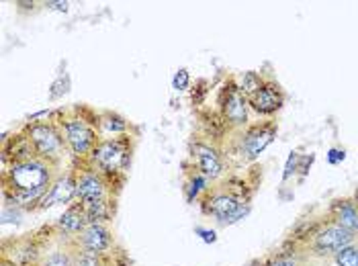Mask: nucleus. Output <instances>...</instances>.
<instances>
[{"instance_id": "nucleus-1", "label": "nucleus", "mask_w": 358, "mask_h": 266, "mask_svg": "<svg viewBox=\"0 0 358 266\" xmlns=\"http://www.w3.org/2000/svg\"><path fill=\"white\" fill-rule=\"evenodd\" d=\"M262 183V168L252 164L244 170L229 172L220 181L211 183L196 201L205 217L220 225H231L244 219L252 209V201Z\"/></svg>"}, {"instance_id": "nucleus-2", "label": "nucleus", "mask_w": 358, "mask_h": 266, "mask_svg": "<svg viewBox=\"0 0 358 266\" xmlns=\"http://www.w3.org/2000/svg\"><path fill=\"white\" fill-rule=\"evenodd\" d=\"M59 172L62 168L39 158L2 166V201L21 207L25 213H35Z\"/></svg>"}, {"instance_id": "nucleus-3", "label": "nucleus", "mask_w": 358, "mask_h": 266, "mask_svg": "<svg viewBox=\"0 0 358 266\" xmlns=\"http://www.w3.org/2000/svg\"><path fill=\"white\" fill-rule=\"evenodd\" d=\"M352 234L336 225L326 213L311 215L307 219H301L295 230L282 239V248L299 252L311 260L317 262H330L331 256L342 250L344 246L357 241Z\"/></svg>"}, {"instance_id": "nucleus-4", "label": "nucleus", "mask_w": 358, "mask_h": 266, "mask_svg": "<svg viewBox=\"0 0 358 266\" xmlns=\"http://www.w3.org/2000/svg\"><path fill=\"white\" fill-rule=\"evenodd\" d=\"M54 115L64 133L70 162H86L103 139L99 130V111L88 105H72L55 108Z\"/></svg>"}, {"instance_id": "nucleus-5", "label": "nucleus", "mask_w": 358, "mask_h": 266, "mask_svg": "<svg viewBox=\"0 0 358 266\" xmlns=\"http://www.w3.org/2000/svg\"><path fill=\"white\" fill-rule=\"evenodd\" d=\"M276 133H278V123L273 119L254 121L244 130L227 133L221 146L223 156L227 160V170L238 172L256 164L260 154L275 141Z\"/></svg>"}, {"instance_id": "nucleus-6", "label": "nucleus", "mask_w": 358, "mask_h": 266, "mask_svg": "<svg viewBox=\"0 0 358 266\" xmlns=\"http://www.w3.org/2000/svg\"><path fill=\"white\" fill-rule=\"evenodd\" d=\"M54 111L55 108L43 111V113L29 117L21 130L27 135L29 144H31L37 158L64 170V160L70 158V154L66 148L62 127L55 121Z\"/></svg>"}, {"instance_id": "nucleus-7", "label": "nucleus", "mask_w": 358, "mask_h": 266, "mask_svg": "<svg viewBox=\"0 0 358 266\" xmlns=\"http://www.w3.org/2000/svg\"><path fill=\"white\" fill-rule=\"evenodd\" d=\"M136 144H138L136 133L103 137L96 144V148L90 152L86 164H90L92 168H96L109 178L127 183V174H129L134 154H136Z\"/></svg>"}, {"instance_id": "nucleus-8", "label": "nucleus", "mask_w": 358, "mask_h": 266, "mask_svg": "<svg viewBox=\"0 0 358 266\" xmlns=\"http://www.w3.org/2000/svg\"><path fill=\"white\" fill-rule=\"evenodd\" d=\"M76 166V174H78V188H76V201H80L84 207L105 201V199H119L123 192L125 183L115 181L105 176L103 172H99L96 168H92L86 162H72Z\"/></svg>"}, {"instance_id": "nucleus-9", "label": "nucleus", "mask_w": 358, "mask_h": 266, "mask_svg": "<svg viewBox=\"0 0 358 266\" xmlns=\"http://www.w3.org/2000/svg\"><path fill=\"white\" fill-rule=\"evenodd\" d=\"M215 111L223 119V123L231 130V132H238V130H244L248 127L250 123V105L246 94L240 90L236 76H225L223 82L217 88V99H215Z\"/></svg>"}, {"instance_id": "nucleus-10", "label": "nucleus", "mask_w": 358, "mask_h": 266, "mask_svg": "<svg viewBox=\"0 0 358 266\" xmlns=\"http://www.w3.org/2000/svg\"><path fill=\"white\" fill-rule=\"evenodd\" d=\"M189 162L194 168L205 174L211 183L220 181L221 176L229 174L227 170V160L223 156L220 144L211 141L209 137L194 132L189 141Z\"/></svg>"}, {"instance_id": "nucleus-11", "label": "nucleus", "mask_w": 358, "mask_h": 266, "mask_svg": "<svg viewBox=\"0 0 358 266\" xmlns=\"http://www.w3.org/2000/svg\"><path fill=\"white\" fill-rule=\"evenodd\" d=\"M76 188H78V174H76V166L70 162V166L62 170L59 176L52 183L50 190L41 199L37 211H48L55 205H66V207L72 205L76 201Z\"/></svg>"}, {"instance_id": "nucleus-12", "label": "nucleus", "mask_w": 358, "mask_h": 266, "mask_svg": "<svg viewBox=\"0 0 358 266\" xmlns=\"http://www.w3.org/2000/svg\"><path fill=\"white\" fill-rule=\"evenodd\" d=\"M285 103H287V92L280 86V82L273 76H266V82L262 84V88L248 99L250 111L262 119H273L285 106Z\"/></svg>"}, {"instance_id": "nucleus-13", "label": "nucleus", "mask_w": 358, "mask_h": 266, "mask_svg": "<svg viewBox=\"0 0 358 266\" xmlns=\"http://www.w3.org/2000/svg\"><path fill=\"white\" fill-rule=\"evenodd\" d=\"M74 241L78 248L101 256H107L117 248V239L110 225H86V230Z\"/></svg>"}, {"instance_id": "nucleus-14", "label": "nucleus", "mask_w": 358, "mask_h": 266, "mask_svg": "<svg viewBox=\"0 0 358 266\" xmlns=\"http://www.w3.org/2000/svg\"><path fill=\"white\" fill-rule=\"evenodd\" d=\"M324 213L330 217L336 225H340L342 230H346L348 234L358 238V207L355 199H352V195L331 199L328 207L324 209Z\"/></svg>"}, {"instance_id": "nucleus-15", "label": "nucleus", "mask_w": 358, "mask_h": 266, "mask_svg": "<svg viewBox=\"0 0 358 266\" xmlns=\"http://www.w3.org/2000/svg\"><path fill=\"white\" fill-rule=\"evenodd\" d=\"M55 230L59 234V238L64 239H76L88 225L86 219V209L80 201H74L72 205H68L64 213L54 221Z\"/></svg>"}, {"instance_id": "nucleus-16", "label": "nucleus", "mask_w": 358, "mask_h": 266, "mask_svg": "<svg viewBox=\"0 0 358 266\" xmlns=\"http://www.w3.org/2000/svg\"><path fill=\"white\" fill-rule=\"evenodd\" d=\"M31 158H37V156H35L23 130L15 132L13 135L4 133V137H2V166H10V164L25 162V160Z\"/></svg>"}, {"instance_id": "nucleus-17", "label": "nucleus", "mask_w": 358, "mask_h": 266, "mask_svg": "<svg viewBox=\"0 0 358 266\" xmlns=\"http://www.w3.org/2000/svg\"><path fill=\"white\" fill-rule=\"evenodd\" d=\"M76 260V244L74 239L59 238L45 254L41 256L39 266H74Z\"/></svg>"}, {"instance_id": "nucleus-18", "label": "nucleus", "mask_w": 358, "mask_h": 266, "mask_svg": "<svg viewBox=\"0 0 358 266\" xmlns=\"http://www.w3.org/2000/svg\"><path fill=\"white\" fill-rule=\"evenodd\" d=\"M99 130L103 137L127 135V133L138 135V130L131 125V121L117 111H99Z\"/></svg>"}, {"instance_id": "nucleus-19", "label": "nucleus", "mask_w": 358, "mask_h": 266, "mask_svg": "<svg viewBox=\"0 0 358 266\" xmlns=\"http://www.w3.org/2000/svg\"><path fill=\"white\" fill-rule=\"evenodd\" d=\"M182 168H185V181H182L185 199H187V203H196L201 199V195L207 190V186L211 185V181L205 174H201L189 160L182 162Z\"/></svg>"}, {"instance_id": "nucleus-20", "label": "nucleus", "mask_w": 358, "mask_h": 266, "mask_svg": "<svg viewBox=\"0 0 358 266\" xmlns=\"http://www.w3.org/2000/svg\"><path fill=\"white\" fill-rule=\"evenodd\" d=\"M119 207V199H105L92 205H86V219L88 225H110Z\"/></svg>"}, {"instance_id": "nucleus-21", "label": "nucleus", "mask_w": 358, "mask_h": 266, "mask_svg": "<svg viewBox=\"0 0 358 266\" xmlns=\"http://www.w3.org/2000/svg\"><path fill=\"white\" fill-rule=\"evenodd\" d=\"M236 82H238L240 90L246 94V99H250L252 94H256L262 88V84L266 82V74L258 72V70H246L236 76Z\"/></svg>"}, {"instance_id": "nucleus-22", "label": "nucleus", "mask_w": 358, "mask_h": 266, "mask_svg": "<svg viewBox=\"0 0 358 266\" xmlns=\"http://www.w3.org/2000/svg\"><path fill=\"white\" fill-rule=\"evenodd\" d=\"M331 266H358V239L331 256Z\"/></svg>"}, {"instance_id": "nucleus-23", "label": "nucleus", "mask_w": 358, "mask_h": 266, "mask_svg": "<svg viewBox=\"0 0 358 266\" xmlns=\"http://www.w3.org/2000/svg\"><path fill=\"white\" fill-rule=\"evenodd\" d=\"M74 266H110L109 254L107 256H101V254L88 252V250H83V248L76 246V260H74Z\"/></svg>"}, {"instance_id": "nucleus-24", "label": "nucleus", "mask_w": 358, "mask_h": 266, "mask_svg": "<svg viewBox=\"0 0 358 266\" xmlns=\"http://www.w3.org/2000/svg\"><path fill=\"white\" fill-rule=\"evenodd\" d=\"M70 88H72V80H70V74H68V72H62V74H59V76H57L54 82H52L48 99H50V101H59V99H64V97L70 92Z\"/></svg>"}, {"instance_id": "nucleus-25", "label": "nucleus", "mask_w": 358, "mask_h": 266, "mask_svg": "<svg viewBox=\"0 0 358 266\" xmlns=\"http://www.w3.org/2000/svg\"><path fill=\"white\" fill-rule=\"evenodd\" d=\"M299 160H301V154H299V152H291V156L287 158V164H285L282 185H285L287 181H291V176H297V172H299Z\"/></svg>"}, {"instance_id": "nucleus-26", "label": "nucleus", "mask_w": 358, "mask_h": 266, "mask_svg": "<svg viewBox=\"0 0 358 266\" xmlns=\"http://www.w3.org/2000/svg\"><path fill=\"white\" fill-rule=\"evenodd\" d=\"M172 88L174 90H189L191 88V72L187 68H180L172 76Z\"/></svg>"}, {"instance_id": "nucleus-27", "label": "nucleus", "mask_w": 358, "mask_h": 266, "mask_svg": "<svg viewBox=\"0 0 358 266\" xmlns=\"http://www.w3.org/2000/svg\"><path fill=\"white\" fill-rule=\"evenodd\" d=\"M43 8L48 10H57V13H68L70 10V2H62V0H48V2H41Z\"/></svg>"}, {"instance_id": "nucleus-28", "label": "nucleus", "mask_w": 358, "mask_h": 266, "mask_svg": "<svg viewBox=\"0 0 358 266\" xmlns=\"http://www.w3.org/2000/svg\"><path fill=\"white\" fill-rule=\"evenodd\" d=\"M313 160H315V156H303V154H301V160H299V172H297L301 178L307 176V172H309V168H311V162H313Z\"/></svg>"}, {"instance_id": "nucleus-29", "label": "nucleus", "mask_w": 358, "mask_h": 266, "mask_svg": "<svg viewBox=\"0 0 358 266\" xmlns=\"http://www.w3.org/2000/svg\"><path fill=\"white\" fill-rule=\"evenodd\" d=\"M344 158H346V152L340 150V148H334V150H330V154H328V162L330 164H338V162H342Z\"/></svg>"}, {"instance_id": "nucleus-30", "label": "nucleus", "mask_w": 358, "mask_h": 266, "mask_svg": "<svg viewBox=\"0 0 358 266\" xmlns=\"http://www.w3.org/2000/svg\"><path fill=\"white\" fill-rule=\"evenodd\" d=\"M352 199H355V203H357V207H358V186L355 188V192H352Z\"/></svg>"}, {"instance_id": "nucleus-31", "label": "nucleus", "mask_w": 358, "mask_h": 266, "mask_svg": "<svg viewBox=\"0 0 358 266\" xmlns=\"http://www.w3.org/2000/svg\"><path fill=\"white\" fill-rule=\"evenodd\" d=\"M35 266H39V265H35Z\"/></svg>"}]
</instances>
